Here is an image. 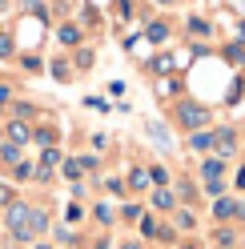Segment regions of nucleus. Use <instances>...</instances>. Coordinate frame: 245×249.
Masks as SVG:
<instances>
[{"label": "nucleus", "mask_w": 245, "mask_h": 249, "mask_svg": "<svg viewBox=\"0 0 245 249\" xmlns=\"http://www.w3.org/2000/svg\"><path fill=\"white\" fill-rule=\"evenodd\" d=\"M181 249H197V245H181Z\"/></svg>", "instance_id": "c756f323"}, {"label": "nucleus", "mask_w": 245, "mask_h": 249, "mask_svg": "<svg viewBox=\"0 0 245 249\" xmlns=\"http://www.w3.org/2000/svg\"><path fill=\"white\" fill-rule=\"evenodd\" d=\"M173 117H177L181 129H193V133H197V129H205V124L213 121V113H209L205 105H197V101H181Z\"/></svg>", "instance_id": "f257e3e1"}, {"label": "nucleus", "mask_w": 245, "mask_h": 249, "mask_svg": "<svg viewBox=\"0 0 245 249\" xmlns=\"http://www.w3.org/2000/svg\"><path fill=\"white\" fill-rule=\"evenodd\" d=\"M28 229H33L36 237H40V233H49V213H44V209H33V213H28Z\"/></svg>", "instance_id": "39448f33"}, {"label": "nucleus", "mask_w": 245, "mask_h": 249, "mask_svg": "<svg viewBox=\"0 0 245 249\" xmlns=\"http://www.w3.org/2000/svg\"><path fill=\"white\" fill-rule=\"evenodd\" d=\"M221 169H225L221 157H209V161H201V177H205V181H217V177H221Z\"/></svg>", "instance_id": "423d86ee"}, {"label": "nucleus", "mask_w": 245, "mask_h": 249, "mask_svg": "<svg viewBox=\"0 0 245 249\" xmlns=\"http://www.w3.org/2000/svg\"><path fill=\"white\" fill-rule=\"evenodd\" d=\"M237 185H241V189H245V165H241V173H237Z\"/></svg>", "instance_id": "a878e982"}, {"label": "nucleus", "mask_w": 245, "mask_h": 249, "mask_svg": "<svg viewBox=\"0 0 245 249\" xmlns=\"http://www.w3.org/2000/svg\"><path fill=\"white\" fill-rule=\"evenodd\" d=\"M141 233H145V237H157V221H153V217H145V221H141Z\"/></svg>", "instance_id": "412c9836"}, {"label": "nucleus", "mask_w": 245, "mask_h": 249, "mask_svg": "<svg viewBox=\"0 0 245 249\" xmlns=\"http://www.w3.org/2000/svg\"><path fill=\"white\" fill-rule=\"evenodd\" d=\"M169 69H173L169 56H157V60H153V72H169Z\"/></svg>", "instance_id": "6ab92c4d"}, {"label": "nucleus", "mask_w": 245, "mask_h": 249, "mask_svg": "<svg viewBox=\"0 0 245 249\" xmlns=\"http://www.w3.org/2000/svg\"><path fill=\"white\" fill-rule=\"evenodd\" d=\"M121 249H141V245H137V241H125V245H121Z\"/></svg>", "instance_id": "cd10ccee"}, {"label": "nucleus", "mask_w": 245, "mask_h": 249, "mask_svg": "<svg viewBox=\"0 0 245 249\" xmlns=\"http://www.w3.org/2000/svg\"><path fill=\"white\" fill-rule=\"evenodd\" d=\"M145 36H149V40H157V44H161L165 36H169V24H161V20H153V24L145 28Z\"/></svg>", "instance_id": "1a4fd4ad"}, {"label": "nucleus", "mask_w": 245, "mask_h": 249, "mask_svg": "<svg viewBox=\"0 0 245 249\" xmlns=\"http://www.w3.org/2000/svg\"><path fill=\"white\" fill-rule=\"evenodd\" d=\"M24 157H20V145H12V141H4L0 145V165H8V169H17Z\"/></svg>", "instance_id": "7ed1b4c3"}, {"label": "nucleus", "mask_w": 245, "mask_h": 249, "mask_svg": "<svg viewBox=\"0 0 245 249\" xmlns=\"http://www.w3.org/2000/svg\"><path fill=\"white\" fill-rule=\"evenodd\" d=\"M60 44H81V28H76V24H60Z\"/></svg>", "instance_id": "6e6552de"}, {"label": "nucleus", "mask_w": 245, "mask_h": 249, "mask_svg": "<svg viewBox=\"0 0 245 249\" xmlns=\"http://www.w3.org/2000/svg\"><path fill=\"white\" fill-rule=\"evenodd\" d=\"M0 113H4V105H0Z\"/></svg>", "instance_id": "2f4dec72"}, {"label": "nucleus", "mask_w": 245, "mask_h": 249, "mask_svg": "<svg viewBox=\"0 0 245 249\" xmlns=\"http://www.w3.org/2000/svg\"><path fill=\"white\" fill-rule=\"evenodd\" d=\"M97 221L101 225H113V209L109 205H97Z\"/></svg>", "instance_id": "a211bd4d"}, {"label": "nucleus", "mask_w": 245, "mask_h": 249, "mask_svg": "<svg viewBox=\"0 0 245 249\" xmlns=\"http://www.w3.org/2000/svg\"><path fill=\"white\" fill-rule=\"evenodd\" d=\"M24 8H40V0H24Z\"/></svg>", "instance_id": "bb28decb"}, {"label": "nucleus", "mask_w": 245, "mask_h": 249, "mask_svg": "<svg viewBox=\"0 0 245 249\" xmlns=\"http://www.w3.org/2000/svg\"><path fill=\"white\" fill-rule=\"evenodd\" d=\"M8 101H12V89H8V85H0V105H8Z\"/></svg>", "instance_id": "393cba45"}, {"label": "nucleus", "mask_w": 245, "mask_h": 249, "mask_svg": "<svg viewBox=\"0 0 245 249\" xmlns=\"http://www.w3.org/2000/svg\"><path fill=\"white\" fill-rule=\"evenodd\" d=\"M0 205H4V201H0Z\"/></svg>", "instance_id": "473e14b6"}, {"label": "nucleus", "mask_w": 245, "mask_h": 249, "mask_svg": "<svg viewBox=\"0 0 245 249\" xmlns=\"http://www.w3.org/2000/svg\"><path fill=\"white\" fill-rule=\"evenodd\" d=\"M33 141L44 145V149H52V145H56V133H52V129H36V133H33Z\"/></svg>", "instance_id": "9b49d317"}, {"label": "nucleus", "mask_w": 245, "mask_h": 249, "mask_svg": "<svg viewBox=\"0 0 245 249\" xmlns=\"http://www.w3.org/2000/svg\"><path fill=\"white\" fill-rule=\"evenodd\" d=\"M76 65H81V69H88V65H93V53H88V49H81V53H76Z\"/></svg>", "instance_id": "4be33fe9"}, {"label": "nucleus", "mask_w": 245, "mask_h": 249, "mask_svg": "<svg viewBox=\"0 0 245 249\" xmlns=\"http://www.w3.org/2000/svg\"><path fill=\"white\" fill-rule=\"evenodd\" d=\"M8 141H12V145H24V141H33V129H28L24 121H12V124H8Z\"/></svg>", "instance_id": "20e7f679"}, {"label": "nucleus", "mask_w": 245, "mask_h": 249, "mask_svg": "<svg viewBox=\"0 0 245 249\" xmlns=\"http://www.w3.org/2000/svg\"><path fill=\"white\" fill-rule=\"evenodd\" d=\"M52 72H56V81H69V65L65 60H52Z\"/></svg>", "instance_id": "aec40b11"}, {"label": "nucleus", "mask_w": 245, "mask_h": 249, "mask_svg": "<svg viewBox=\"0 0 245 249\" xmlns=\"http://www.w3.org/2000/svg\"><path fill=\"white\" fill-rule=\"evenodd\" d=\"M189 145H193L197 153H205V149H213V133H209V129H197V133H193V141H189Z\"/></svg>", "instance_id": "0eeeda50"}, {"label": "nucleus", "mask_w": 245, "mask_h": 249, "mask_svg": "<svg viewBox=\"0 0 245 249\" xmlns=\"http://www.w3.org/2000/svg\"><path fill=\"white\" fill-rule=\"evenodd\" d=\"M28 205H17V201H8V229L17 241H33V229H28Z\"/></svg>", "instance_id": "f03ea898"}, {"label": "nucleus", "mask_w": 245, "mask_h": 249, "mask_svg": "<svg viewBox=\"0 0 245 249\" xmlns=\"http://www.w3.org/2000/svg\"><path fill=\"white\" fill-rule=\"evenodd\" d=\"M81 173H85V161H81V157H69V161H65V177L81 181Z\"/></svg>", "instance_id": "9d476101"}, {"label": "nucleus", "mask_w": 245, "mask_h": 249, "mask_svg": "<svg viewBox=\"0 0 245 249\" xmlns=\"http://www.w3.org/2000/svg\"><path fill=\"white\" fill-rule=\"evenodd\" d=\"M189 28H193L197 36H205V33H209V24H205V20H189Z\"/></svg>", "instance_id": "b1692460"}, {"label": "nucleus", "mask_w": 245, "mask_h": 249, "mask_svg": "<svg viewBox=\"0 0 245 249\" xmlns=\"http://www.w3.org/2000/svg\"><path fill=\"white\" fill-rule=\"evenodd\" d=\"M177 225H181V229H193L197 221H193V213H189V209H177Z\"/></svg>", "instance_id": "f3484780"}, {"label": "nucleus", "mask_w": 245, "mask_h": 249, "mask_svg": "<svg viewBox=\"0 0 245 249\" xmlns=\"http://www.w3.org/2000/svg\"><path fill=\"white\" fill-rule=\"evenodd\" d=\"M56 161H65V157H60V149L52 145V149H44V157H40V169H52Z\"/></svg>", "instance_id": "ddd939ff"}, {"label": "nucleus", "mask_w": 245, "mask_h": 249, "mask_svg": "<svg viewBox=\"0 0 245 249\" xmlns=\"http://www.w3.org/2000/svg\"><path fill=\"white\" fill-rule=\"evenodd\" d=\"M225 56L233 60V65H245V49H241V44H229V49H225Z\"/></svg>", "instance_id": "dca6fc26"}, {"label": "nucleus", "mask_w": 245, "mask_h": 249, "mask_svg": "<svg viewBox=\"0 0 245 249\" xmlns=\"http://www.w3.org/2000/svg\"><path fill=\"white\" fill-rule=\"evenodd\" d=\"M129 185H133V189H145V185H149V169H133Z\"/></svg>", "instance_id": "4468645a"}, {"label": "nucleus", "mask_w": 245, "mask_h": 249, "mask_svg": "<svg viewBox=\"0 0 245 249\" xmlns=\"http://www.w3.org/2000/svg\"><path fill=\"white\" fill-rule=\"evenodd\" d=\"M0 56H12V36L0 33Z\"/></svg>", "instance_id": "5701e85b"}, {"label": "nucleus", "mask_w": 245, "mask_h": 249, "mask_svg": "<svg viewBox=\"0 0 245 249\" xmlns=\"http://www.w3.org/2000/svg\"><path fill=\"white\" fill-rule=\"evenodd\" d=\"M157 4H173V0H157Z\"/></svg>", "instance_id": "c85d7f7f"}, {"label": "nucleus", "mask_w": 245, "mask_h": 249, "mask_svg": "<svg viewBox=\"0 0 245 249\" xmlns=\"http://www.w3.org/2000/svg\"><path fill=\"white\" fill-rule=\"evenodd\" d=\"M36 249H49V245H36Z\"/></svg>", "instance_id": "7c9ffc66"}, {"label": "nucleus", "mask_w": 245, "mask_h": 249, "mask_svg": "<svg viewBox=\"0 0 245 249\" xmlns=\"http://www.w3.org/2000/svg\"><path fill=\"white\" fill-rule=\"evenodd\" d=\"M153 205H161V209H173L177 201H173V193H169V189H157V193H153Z\"/></svg>", "instance_id": "f8f14e48"}, {"label": "nucleus", "mask_w": 245, "mask_h": 249, "mask_svg": "<svg viewBox=\"0 0 245 249\" xmlns=\"http://www.w3.org/2000/svg\"><path fill=\"white\" fill-rule=\"evenodd\" d=\"M213 213H217V217H221V221H225V217H233V201H225V197H221V201H217V205H213Z\"/></svg>", "instance_id": "2eb2a0df"}]
</instances>
